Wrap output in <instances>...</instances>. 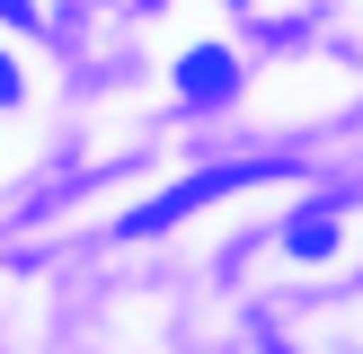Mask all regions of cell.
Here are the masks:
<instances>
[{
	"instance_id": "277c9868",
	"label": "cell",
	"mask_w": 363,
	"mask_h": 354,
	"mask_svg": "<svg viewBox=\"0 0 363 354\" xmlns=\"http://www.w3.org/2000/svg\"><path fill=\"white\" fill-rule=\"evenodd\" d=\"M0 98H18V62H9V53H0Z\"/></svg>"
},
{
	"instance_id": "7a4b0ae2",
	"label": "cell",
	"mask_w": 363,
	"mask_h": 354,
	"mask_svg": "<svg viewBox=\"0 0 363 354\" xmlns=\"http://www.w3.org/2000/svg\"><path fill=\"white\" fill-rule=\"evenodd\" d=\"M177 88H186L195 106H222L230 88H240V62H230V53H213V45H204V53H186V62H177Z\"/></svg>"
},
{
	"instance_id": "6da1fadb",
	"label": "cell",
	"mask_w": 363,
	"mask_h": 354,
	"mask_svg": "<svg viewBox=\"0 0 363 354\" xmlns=\"http://www.w3.org/2000/svg\"><path fill=\"white\" fill-rule=\"evenodd\" d=\"M257 177H284V169H195L186 186H169L160 204H142V212H133V230H169V222H186L195 204H222V195L257 186Z\"/></svg>"
},
{
	"instance_id": "5b68a950",
	"label": "cell",
	"mask_w": 363,
	"mask_h": 354,
	"mask_svg": "<svg viewBox=\"0 0 363 354\" xmlns=\"http://www.w3.org/2000/svg\"><path fill=\"white\" fill-rule=\"evenodd\" d=\"M0 18H35V0H0Z\"/></svg>"
},
{
	"instance_id": "3957f363",
	"label": "cell",
	"mask_w": 363,
	"mask_h": 354,
	"mask_svg": "<svg viewBox=\"0 0 363 354\" xmlns=\"http://www.w3.org/2000/svg\"><path fill=\"white\" fill-rule=\"evenodd\" d=\"M284 248H293V257H337V222L328 212H301V222L284 230Z\"/></svg>"
}]
</instances>
